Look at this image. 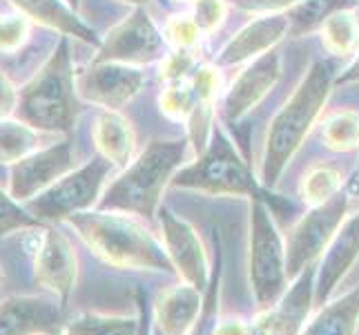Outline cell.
Segmentation results:
<instances>
[{
  "label": "cell",
  "instance_id": "obj_1",
  "mask_svg": "<svg viewBox=\"0 0 359 335\" xmlns=\"http://www.w3.org/2000/svg\"><path fill=\"white\" fill-rule=\"evenodd\" d=\"M332 85H335V67L326 60H317L297 85L288 103L270 121L262 159V181L268 188L277 185L290 159L321 117Z\"/></svg>",
  "mask_w": 359,
  "mask_h": 335
},
{
  "label": "cell",
  "instance_id": "obj_2",
  "mask_svg": "<svg viewBox=\"0 0 359 335\" xmlns=\"http://www.w3.org/2000/svg\"><path fill=\"white\" fill-rule=\"evenodd\" d=\"M90 251L105 264L130 270H172L175 264L154 235L116 210H83L67 217Z\"/></svg>",
  "mask_w": 359,
  "mask_h": 335
},
{
  "label": "cell",
  "instance_id": "obj_3",
  "mask_svg": "<svg viewBox=\"0 0 359 335\" xmlns=\"http://www.w3.org/2000/svg\"><path fill=\"white\" fill-rule=\"evenodd\" d=\"M188 141L156 139L109 183L101 199V210H116L139 217H154L161 195L188 159Z\"/></svg>",
  "mask_w": 359,
  "mask_h": 335
},
{
  "label": "cell",
  "instance_id": "obj_4",
  "mask_svg": "<svg viewBox=\"0 0 359 335\" xmlns=\"http://www.w3.org/2000/svg\"><path fill=\"white\" fill-rule=\"evenodd\" d=\"M76 77H74L67 39L58 43L41 72L18 96L20 121L36 130L67 132L76 119Z\"/></svg>",
  "mask_w": 359,
  "mask_h": 335
},
{
  "label": "cell",
  "instance_id": "obj_5",
  "mask_svg": "<svg viewBox=\"0 0 359 335\" xmlns=\"http://www.w3.org/2000/svg\"><path fill=\"white\" fill-rule=\"evenodd\" d=\"M172 185L203 195H243L250 199H262L264 195L250 168L221 128H215L208 147L194 164L185 166L172 179Z\"/></svg>",
  "mask_w": 359,
  "mask_h": 335
},
{
  "label": "cell",
  "instance_id": "obj_6",
  "mask_svg": "<svg viewBox=\"0 0 359 335\" xmlns=\"http://www.w3.org/2000/svg\"><path fill=\"white\" fill-rule=\"evenodd\" d=\"M286 244L281 242L277 223L264 199H252L250 206V284L257 304L275 306L288 287Z\"/></svg>",
  "mask_w": 359,
  "mask_h": 335
},
{
  "label": "cell",
  "instance_id": "obj_7",
  "mask_svg": "<svg viewBox=\"0 0 359 335\" xmlns=\"http://www.w3.org/2000/svg\"><path fill=\"white\" fill-rule=\"evenodd\" d=\"M112 172V164L96 157L79 170L67 172L45 192L27 202V210L36 219H67L83 210H90L103 192V185Z\"/></svg>",
  "mask_w": 359,
  "mask_h": 335
},
{
  "label": "cell",
  "instance_id": "obj_8",
  "mask_svg": "<svg viewBox=\"0 0 359 335\" xmlns=\"http://www.w3.org/2000/svg\"><path fill=\"white\" fill-rule=\"evenodd\" d=\"M346 210H348V195L339 190L328 202L313 206L311 213L294 223L286 239L288 280L299 277L321 253L328 251L346 219Z\"/></svg>",
  "mask_w": 359,
  "mask_h": 335
},
{
  "label": "cell",
  "instance_id": "obj_9",
  "mask_svg": "<svg viewBox=\"0 0 359 335\" xmlns=\"http://www.w3.org/2000/svg\"><path fill=\"white\" fill-rule=\"evenodd\" d=\"M163 34L156 29L147 11L136 7L132 14L121 20L116 27L98 45L96 63H126L141 67L152 63L163 52Z\"/></svg>",
  "mask_w": 359,
  "mask_h": 335
},
{
  "label": "cell",
  "instance_id": "obj_10",
  "mask_svg": "<svg viewBox=\"0 0 359 335\" xmlns=\"http://www.w3.org/2000/svg\"><path fill=\"white\" fill-rule=\"evenodd\" d=\"M145 74L136 65L126 63H96L76 74V94L83 101L118 110L143 90Z\"/></svg>",
  "mask_w": 359,
  "mask_h": 335
},
{
  "label": "cell",
  "instance_id": "obj_11",
  "mask_svg": "<svg viewBox=\"0 0 359 335\" xmlns=\"http://www.w3.org/2000/svg\"><path fill=\"white\" fill-rule=\"evenodd\" d=\"M74 168V150L69 141L41 147L39 152L18 161L11 170L9 195L16 202H32L34 197L45 192L60 177H65Z\"/></svg>",
  "mask_w": 359,
  "mask_h": 335
},
{
  "label": "cell",
  "instance_id": "obj_12",
  "mask_svg": "<svg viewBox=\"0 0 359 335\" xmlns=\"http://www.w3.org/2000/svg\"><path fill=\"white\" fill-rule=\"evenodd\" d=\"M76 253L69 239L54 228H39L34 246L36 282L60 300H67L76 282Z\"/></svg>",
  "mask_w": 359,
  "mask_h": 335
},
{
  "label": "cell",
  "instance_id": "obj_13",
  "mask_svg": "<svg viewBox=\"0 0 359 335\" xmlns=\"http://www.w3.org/2000/svg\"><path fill=\"white\" fill-rule=\"evenodd\" d=\"M161 228H163L165 251L183 282L192 284L199 291H205L210 284V270L203 244L196 230L185 219L165 208L161 210Z\"/></svg>",
  "mask_w": 359,
  "mask_h": 335
},
{
  "label": "cell",
  "instance_id": "obj_14",
  "mask_svg": "<svg viewBox=\"0 0 359 335\" xmlns=\"http://www.w3.org/2000/svg\"><path fill=\"white\" fill-rule=\"evenodd\" d=\"M315 277L317 268L308 266L290 293H283L277 302L279 306L266 308L248 327V335H299L308 313H311V302L315 300Z\"/></svg>",
  "mask_w": 359,
  "mask_h": 335
},
{
  "label": "cell",
  "instance_id": "obj_15",
  "mask_svg": "<svg viewBox=\"0 0 359 335\" xmlns=\"http://www.w3.org/2000/svg\"><path fill=\"white\" fill-rule=\"evenodd\" d=\"M281 79V54L270 49L264 56L255 58L226 92L224 107L230 121L243 119L252 107L264 101L266 94L275 88Z\"/></svg>",
  "mask_w": 359,
  "mask_h": 335
},
{
  "label": "cell",
  "instance_id": "obj_16",
  "mask_svg": "<svg viewBox=\"0 0 359 335\" xmlns=\"http://www.w3.org/2000/svg\"><path fill=\"white\" fill-rule=\"evenodd\" d=\"M290 32L288 14H262L257 20L248 22L245 27L228 41L221 49L219 63L221 65H239L245 60H255L264 56Z\"/></svg>",
  "mask_w": 359,
  "mask_h": 335
},
{
  "label": "cell",
  "instance_id": "obj_17",
  "mask_svg": "<svg viewBox=\"0 0 359 335\" xmlns=\"http://www.w3.org/2000/svg\"><path fill=\"white\" fill-rule=\"evenodd\" d=\"M56 302L36 295L9 297L0 304V335H39L58 327Z\"/></svg>",
  "mask_w": 359,
  "mask_h": 335
},
{
  "label": "cell",
  "instance_id": "obj_18",
  "mask_svg": "<svg viewBox=\"0 0 359 335\" xmlns=\"http://www.w3.org/2000/svg\"><path fill=\"white\" fill-rule=\"evenodd\" d=\"M359 257V213L341 223L335 239L330 242L328 253L317 270V284H315V302L324 304L328 297L335 293L339 280L353 268Z\"/></svg>",
  "mask_w": 359,
  "mask_h": 335
},
{
  "label": "cell",
  "instance_id": "obj_19",
  "mask_svg": "<svg viewBox=\"0 0 359 335\" xmlns=\"http://www.w3.org/2000/svg\"><path fill=\"white\" fill-rule=\"evenodd\" d=\"M203 291L192 284L172 287L158 295L154 322L165 335H188L203 304Z\"/></svg>",
  "mask_w": 359,
  "mask_h": 335
},
{
  "label": "cell",
  "instance_id": "obj_20",
  "mask_svg": "<svg viewBox=\"0 0 359 335\" xmlns=\"http://www.w3.org/2000/svg\"><path fill=\"white\" fill-rule=\"evenodd\" d=\"M22 16H27L36 20L43 27L56 29L63 36H74V39L92 43V45H101V41L96 39L94 29H90L76 14H74L72 5L67 0H11Z\"/></svg>",
  "mask_w": 359,
  "mask_h": 335
},
{
  "label": "cell",
  "instance_id": "obj_21",
  "mask_svg": "<svg viewBox=\"0 0 359 335\" xmlns=\"http://www.w3.org/2000/svg\"><path fill=\"white\" fill-rule=\"evenodd\" d=\"M94 143L96 150L112 166H128L134 155V130L126 117L116 110H105L94 121Z\"/></svg>",
  "mask_w": 359,
  "mask_h": 335
},
{
  "label": "cell",
  "instance_id": "obj_22",
  "mask_svg": "<svg viewBox=\"0 0 359 335\" xmlns=\"http://www.w3.org/2000/svg\"><path fill=\"white\" fill-rule=\"evenodd\" d=\"M359 322V287L328 304L304 335H355Z\"/></svg>",
  "mask_w": 359,
  "mask_h": 335
},
{
  "label": "cell",
  "instance_id": "obj_23",
  "mask_svg": "<svg viewBox=\"0 0 359 335\" xmlns=\"http://www.w3.org/2000/svg\"><path fill=\"white\" fill-rule=\"evenodd\" d=\"M41 130L16 119H0V164L16 166L18 161L41 150Z\"/></svg>",
  "mask_w": 359,
  "mask_h": 335
},
{
  "label": "cell",
  "instance_id": "obj_24",
  "mask_svg": "<svg viewBox=\"0 0 359 335\" xmlns=\"http://www.w3.org/2000/svg\"><path fill=\"white\" fill-rule=\"evenodd\" d=\"M143 324L126 315L81 313L67 322L63 335H143Z\"/></svg>",
  "mask_w": 359,
  "mask_h": 335
},
{
  "label": "cell",
  "instance_id": "obj_25",
  "mask_svg": "<svg viewBox=\"0 0 359 335\" xmlns=\"http://www.w3.org/2000/svg\"><path fill=\"white\" fill-rule=\"evenodd\" d=\"M321 41L335 56H351L359 45V22L351 9H339L321 25Z\"/></svg>",
  "mask_w": 359,
  "mask_h": 335
},
{
  "label": "cell",
  "instance_id": "obj_26",
  "mask_svg": "<svg viewBox=\"0 0 359 335\" xmlns=\"http://www.w3.org/2000/svg\"><path fill=\"white\" fill-rule=\"evenodd\" d=\"M355 0H304L288 11L290 34L304 36L315 29H321L328 16H332L339 9H351Z\"/></svg>",
  "mask_w": 359,
  "mask_h": 335
},
{
  "label": "cell",
  "instance_id": "obj_27",
  "mask_svg": "<svg viewBox=\"0 0 359 335\" xmlns=\"http://www.w3.org/2000/svg\"><path fill=\"white\" fill-rule=\"evenodd\" d=\"M321 136H324V143L330 150H355V147H359V112L346 110L328 117L324 121V128H321Z\"/></svg>",
  "mask_w": 359,
  "mask_h": 335
},
{
  "label": "cell",
  "instance_id": "obj_28",
  "mask_svg": "<svg viewBox=\"0 0 359 335\" xmlns=\"http://www.w3.org/2000/svg\"><path fill=\"white\" fill-rule=\"evenodd\" d=\"M339 190H341V175L332 166H317L302 181V197L311 206L328 202Z\"/></svg>",
  "mask_w": 359,
  "mask_h": 335
},
{
  "label": "cell",
  "instance_id": "obj_29",
  "mask_svg": "<svg viewBox=\"0 0 359 335\" xmlns=\"http://www.w3.org/2000/svg\"><path fill=\"white\" fill-rule=\"evenodd\" d=\"M158 105L165 117L175 121H188L190 112L196 105V94L192 90V83L183 81V83L165 85V90L158 96Z\"/></svg>",
  "mask_w": 359,
  "mask_h": 335
},
{
  "label": "cell",
  "instance_id": "obj_30",
  "mask_svg": "<svg viewBox=\"0 0 359 335\" xmlns=\"http://www.w3.org/2000/svg\"><path fill=\"white\" fill-rule=\"evenodd\" d=\"M221 266L217 264V272L215 277L210 280L208 289L203 293V304L201 311L196 315L194 324L190 329V335H215L217 327H219V293H221Z\"/></svg>",
  "mask_w": 359,
  "mask_h": 335
},
{
  "label": "cell",
  "instance_id": "obj_31",
  "mask_svg": "<svg viewBox=\"0 0 359 335\" xmlns=\"http://www.w3.org/2000/svg\"><path fill=\"white\" fill-rule=\"evenodd\" d=\"M36 226H39V219L32 213H27L14 197L0 188V237L20 228H36Z\"/></svg>",
  "mask_w": 359,
  "mask_h": 335
},
{
  "label": "cell",
  "instance_id": "obj_32",
  "mask_svg": "<svg viewBox=\"0 0 359 335\" xmlns=\"http://www.w3.org/2000/svg\"><path fill=\"white\" fill-rule=\"evenodd\" d=\"M163 39L172 49H196L201 32L192 16H172L163 27Z\"/></svg>",
  "mask_w": 359,
  "mask_h": 335
},
{
  "label": "cell",
  "instance_id": "obj_33",
  "mask_svg": "<svg viewBox=\"0 0 359 335\" xmlns=\"http://www.w3.org/2000/svg\"><path fill=\"white\" fill-rule=\"evenodd\" d=\"M194 67H196L194 49H175V52L163 58V63H161V70H158V77L165 85L183 83V81H188L190 72H194Z\"/></svg>",
  "mask_w": 359,
  "mask_h": 335
},
{
  "label": "cell",
  "instance_id": "obj_34",
  "mask_svg": "<svg viewBox=\"0 0 359 335\" xmlns=\"http://www.w3.org/2000/svg\"><path fill=\"white\" fill-rule=\"evenodd\" d=\"M29 39V18L22 14L0 16V52L11 54L27 43Z\"/></svg>",
  "mask_w": 359,
  "mask_h": 335
},
{
  "label": "cell",
  "instance_id": "obj_35",
  "mask_svg": "<svg viewBox=\"0 0 359 335\" xmlns=\"http://www.w3.org/2000/svg\"><path fill=\"white\" fill-rule=\"evenodd\" d=\"M228 16L226 0H192V20L201 34H212Z\"/></svg>",
  "mask_w": 359,
  "mask_h": 335
},
{
  "label": "cell",
  "instance_id": "obj_36",
  "mask_svg": "<svg viewBox=\"0 0 359 335\" xmlns=\"http://www.w3.org/2000/svg\"><path fill=\"white\" fill-rule=\"evenodd\" d=\"M192 90L196 94V101L199 103H217V96L221 90V77H219V70L212 65H201L194 70V77H192Z\"/></svg>",
  "mask_w": 359,
  "mask_h": 335
},
{
  "label": "cell",
  "instance_id": "obj_37",
  "mask_svg": "<svg viewBox=\"0 0 359 335\" xmlns=\"http://www.w3.org/2000/svg\"><path fill=\"white\" fill-rule=\"evenodd\" d=\"M230 3L252 14H283V9H292L304 0H230Z\"/></svg>",
  "mask_w": 359,
  "mask_h": 335
},
{
  "label": "cell",
  "instance_id": "obj_38",
  "mask_svg": "<svg viewBox=\"0 0 359 335\" xmlns=\"http://www.w3.org/2000/svg\"><path fill=\"white\" fill-rule=\"evenodd\" d=\"M18 107V92L11 81L0 72V119L11 117V112Z\"/></svg>",
  "mask_w": 359,
  "mask_h": 335
},
{
  "label": "cell",
  "instance_id": "obj_39",
  "mask_svg": "<svg viewBox=\"0 0 359 335\" xmlns=\"http://www.w3.org/2000/svg\"><path fill=\"white\" fill-rule=\"evenodd\" d=\"M215 335H248V327H243L237 320H228V322H221Z\"/></svg>",
  "mask_w": 359,
  "mask_h": 335
},
{
  "label": "cell",
  "instance_id": "obj_40",
  "mask_svg": "<svg viewBox=\"0 0 359 335\" xmlns=\"http://www.w3.org/2000/svg\"><path fill=\"white\" fill-rule=\"evenodd\" d=\"M355 81H359V54L355 56L353 63L337 77V83H355Z\"/></svg>",
  "mask_w": 359,
  "mask_h": 335
},
{
  "label": "cell",
  "instance_id": "obj_41",
  "mask_svg": "<svg viewBox=\"0 0 359 335\" xmlns=\"http://www.w3.org/2000/svg\"><path fill=\"white\" fill-rule=\"evenodd\" d=\"M118 3H128V5H134V7H141V5L147 3V0H118Z\"/></svg>",
  "mask_w": 359,
  "mask_h": 335
},
{
  "label": "cell",
  "instance_id": "obj_42",
  "mask_svg": "<svg viewBox=\"0 0 359 335\" xmlns=\"http://www.w3.org/2000/svg\"><path fill=\"white\" fill-rule=\"evenodd\" d=\"M3 280H5V272H3V266H0V287H3Z\"/></svg>",
  "mask_w": 359,
  "mask_h": 335
},
{
  "label": "cell",
  "instance_id": "obj_43",
  "mask_svg": "<svg viewBox=\"0 0 359 335\" xmlns=\"http://www.w3.org/2000/svg\"><path fill=\"white\" fill-rule=\"evenodd\" d=\"M67 3H69L72 7H79V0H67Z\"/></svg>",
  "mask_w": 359,
  "mask_h": 335
},
{
  "label": "cell",
  "instance_id": "obj_44",
  "mask_svg": "<svg viewBox=\"0 0 359 335\" xmlns=\"http://www.w3.org/2000/svg\"><path fill=\"white\" fill-rule=\"evenodd\" d=\"M154 335H165V333H163V331H161V329H156V331H154Z\"/></svg>",
  "mask_w": 359,
  "mask_h": 335
},
{
  "label": "cell",
  "instance_id": "obj_45",
  "mask_svg": "<svg viewBox=\"0 0 359 335\" xmlns=\"http://www.w3.org/2000/svg\"><path fill=\"white\" fill-rule=\"evenodd\" d=\"M143 335H147V322H145V324H143Z\"/></svg>",
  "mask_w": 359,
  "mask_h": 335
},
{
  "label": "cell",
  "instance_id": "obj_46",
  "mask_svg": "<svg viewBox=\"0 0 359 335\" xmlns=\"http://www.w3.org/2000/svg\"><path fill=\"white\" fill-rule=\"evenodd\" d=\"M357 181H359V170H357Z\"/></svg>",
  "mask_w": 359,
  "mask_h": 335
}]
</instances>
